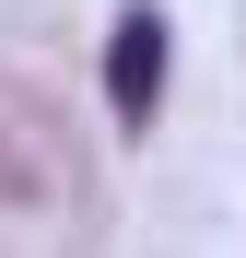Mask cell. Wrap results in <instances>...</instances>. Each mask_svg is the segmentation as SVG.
Masks as SVG:
<instances>
[{
	"instance_id": "6da1fadb",
	"label": "cell",
	"mask_w": 246,
	"mask_h": 258,
	"mask_svg": "<svg viewBox=\"0 0 246 258\" xmlns=\"http://www.w3.org/2000/svg\"><path fill=\"white\" fill-rule=\"evenodd\" d=\"M106 106H117V129H152V106H164V12L152 0L117 12V35H106Z\"/></svg>"
}]
</instances>
